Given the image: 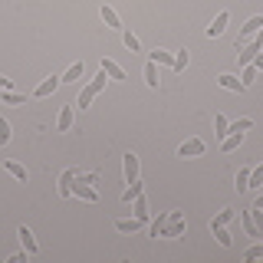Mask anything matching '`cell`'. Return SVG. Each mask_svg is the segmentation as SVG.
<instances>
[{"instance_id": "cell-7", "label": "cell", "mask_w": 263, "mask_h": 263, "mask_svg": "<svg viewBox=\"0 0 263 263\" xmlns=\"http://www.w3.org/2000/svg\"><path fill=\"white\" fill-rule=\"evenodd\" d=\"M56 89H60V76H46L36 89H33V96H36V99H46V96H53Z\"/></svg>"}, {"instance_id": "cell-39", "label": "cell", "mask_w": 263, "mask_h": 263, "mask_svg": "<svg viewBox=\"0 0 263 263\" xmlns=\"http://www.w3.org/2000/svg\"><path fill=\"white\" fill-rule=\"evenodd\" d=\"M27 257H30V253L20 250V253H13V257H7V263H27Z\"/></svg>"}, {"instance_id": "cell-21", "label": "cell", "mask_w": 263, "mask_h": 263, "mask_svg": "<svg viewBox=\"0 0 263 263\" xmlns=\"http://www.w3.org/2000/svg\"><path fill=\"white\" fill-rule=\"evenodd\" d=\"M102 69L109 72V79H125V69H122L115 60H102Z\"/></svg>"}, {"instance_id": "cell-1", "label": "cell", "mask_w": 263, "mask_h": 263, "mask_svg": "<svg viewBox=\"0 0 263 263\" xmlns=\"http://www.w3.org/2000/svg\"><path fill=\"white\" fill-rule=\"evenodd\" d=\"M184 230H187V224H184V214H181V211H171L168 224L161 227V234H158V237H168V240H175V237H181Z\"/></svg>"}, {"instance_id": "cell-37", "label": "cell", "mask_w": 263, "mask_h": 263, "mask_svg": "<svg viewBox=\"0 0 263 263\" xmlns=\"http://www.w3.org/2000/svg\"><path fill=\"white\" fill-rule=\"evenodd\" d=\"M260 257H263V243H253L250 250L243 253V263H250V260H260Z\"/></svg>"}, {"instance_id": "cell-31", "label": "cell", "mask_w": 263, "mask_h": 263, "mask_svg": "<svg viewBox=\"0 0 263 263\" xmlns=\"http://www.w3.org/2000/svg\"><path fill=\"white\" fill-rule=\"evenodd\" d=\"M122 40H125V49H128V53H138V49H142V43H138V36H135L132 30L122 33Z\"/></svg>"}, {"instance_id": "cell-38", "label": "cell", "mask_w": 263, "mask_h": 263, "mask_svg": "<svg viewBox=\"0 0 263 263\" xmlns=\"http://www.w3.org/2000/svg\"><path fill=\"white\" fill-rule=\"evenodd\" d=\"M7 142H10V122L0 119V145H7Z\"/></svg>"}, {"instance_id": "cell-22", "label": "cell", "mask_w": 263, "mask_h": 263, "mask_svg": "<svg viewBox=\"0 0 263 263\" xmlns=\"http://www.w3.org/2000/svg\"><path fill=\"white\" fill-rule=\"evenodd\" d=\"M148 60H152L155 66H158V63L171 66V63H175V53H168V49H152V56H148Z\"/></svg>"}, {"instance_id": "cell-14", "label": "cell", "mask_w": 263, "mask_h": 263, "mask_svg": "<svg viewBox=\"0 0 263 263\" xmlns=\"http://www.w3.org/2000/svg\"><path fill=\"white\" fill-rule=\"evenodd\" d=\"M217 82H220L224 89H230V92H243V82L237 79L234 72H224V76H217Z\"/></svg>"}, {"instance_id": "cell-36", "label": "cell", "mask_w": 263, "mask_h": 263, "mask_svg": "<svg viewBox=\"0 0 263 263\" xmlns=\"http://www.w3.org/2000/svg\"><path fill=\"white\" fill-rule=\"evenodd\" d=\"M105 82H109V72H105V69H99V76H96L92 82H89V86H92L96 92H102V89H105Z\"/></svg>"}, {"instance_id": "cell-34", "label": "cell", "mask_w": 263, "mask_h": 263, "mask_svg": "<svg viewBox=\"0 0 263 263\" xmlns=\"http://www.w3.org/2000/svg\"><path fill=\"white\" fill-rule=\"evenodd\" d=\"M168 217H171V211H168V214H158V217L152 220V237H158V234H161V227L168 224Z\"/></svg>"}, {"instance_id": "cell-6", "label": "cell", "mask_w": 263, "mask_h": 263, "mask_svg": "<svg viewBox=\"0 0 263 263\" xmlns=\"http://www.w3.org/2000/svg\"><path fill=\"white\" fill-rule=\"evenodd\" d=\"M260 43H257V40H253V43L250 46H243V49H237V66H240V69H243V66H250L253 60H257V53H260Z\"/></svg>"}, {"instance_id": "cell-13", "label": "cell", "mask_w": 263, "mask_h": 263, "mask_svg": "<svg viewBox=\"0 0 263 263\" xmlns=\"http://www.w3.org/2000/svg\"><path fill=\"white\" fill-rule=\"evenodd\" d=\"M145 227V220H138V217H132V220H115V230L119 234H135V230H142Z\"/></svg>"}, {"instance_id": "cell-30", "label": "cell", "mask_w": 263, "mask_h": 263, "mask_svg": "<svg viewBox=\"0 0 263 263\" xmlns=\"http://www.w3.org/2000/svg\"><path fill=\"white\" fill-rule=\"evenodd\" d=\"M260 27H263V16H250V20L243 23V30H240V33H243V36H253V33H257Z\"/></svg>"}, {"instance_id": "cell-29", "label": "cell", "mask_w": 263, "mask_h": 263, "mask_svg": "<svg viewBox=\"0 0 263 263\" xmlns=\"http://www.w3.org/2000/svg\"><path fill=\"white\" fill-rule=\"evenodd\" d=\"M211 230H214V237H217V243H220V247H230V243H234V237L227 234V227H224V224H217V227H211Z\"/></svg>"}, {"instance_id": "cell-35", "label": "cell", "mask_w": 263, "mask_h": 263, "mask_svg": "<svg viewBox=\"0 0 263 263\" xmlns=\"http://www.w3.org/2000/svg\"><path fill=\"white\" fill-rule=\"evenodd\" d=\"M250 128H253V119H247V115L237 119V122H230V132H250Z\"/></svg>"}, {"instance_id": "cell-12", "label": "cell", "mask_w": 263, "mask_h": 263, "mask_svg": "<svg viewBox=\"0 0 263 263\" xmlns=\"http://www.w3.org/2000/svg\"><path fill=\"white\" fill-rule=\"evenodd\" d=\"M132 211H135V217H138V220H145V224H148L152 211H148V201H145V194H138L135 201H132Z\"/></svg>"}, {"instance_id": "cell-27", "label": "cell", "mask_w": 263, "mask_h": 263, "mask_svg": "<svg viewBox=\"0 0 263 263\" xmlns=\"http://www.w3.org/2000/svg\"><path fill=\"white\" fill-rule=\"evenodd\" d=\"M234 187H237L240 194L250 191V168H240V171H237V184H234Z\"/></svg>"}, {"instance_id": "cell-17", "label": "cell", "mask_w": 263, "mask_h": 263, "mask_svg": "<svg viewBox=\"0 0 263 263\" xmlns=\"http://www.w3.org/2000/svg\"><path fill=\"white\" fill-rule=\"evenodd\" d=\"M214 135H217V138H227L230 135V122H227V115H214Z\"/></svg>"}, {"instance_id": "cell-11", "label": "cell", "mask_w": 263, "mask_h": 263, "mask_svg": "<svg viewBox=\"0 0 263 263\" xmlns=\"http://www.w3.org/2000/svg\"><path fill=\"white\" fill-rule=\"evenodd\" d=\"M243 145V132H230L227 138H220V152H237Z\"/></svg>"}, {"instance_id": "cell-10", "label": "cell", "mask_w": 263, "mask_h": 263, "mask_svg": "<svg viewBox=\"0 0 263 263\" xmlns=\"http://www.w3.org/2000/svg\"><path fill=\"white\" fill-rule=\"evenodd\" d=\"M240 220H243V230H247V237H253V240H260L263 237V230L253 224V214L250 211H240Z\"/></svg>"}, {"instance_id": "cell-15", "label": "cell", "mask_w": 263, "mask_h": 263, "mask_svg": "<svg viewBox=\"0 0 263 263\" xmlns=\"http://www.w3.org/2000/svg\"><path fill=\"white\" fill-rule=\"evenodd\" d=\"M102 20H105V27H112V30H122V16L115 13L109 4H102Z\"/></svg>"}, {"instance_id": "cell-9", "label": "cell", "mask_w": 263, "mask_h": 263, "mask_svg": "<svg viewBox=\"0 0 263 263\" xmlns=\"http://www.w3.org/2000/svg\"><path fill=\"white\" fill-rule=\"evenodd\" d=\"M122 168H125V184H132V181H138V155H125L122 158Z\"/></svg>"}, {"instance_id": "cell-2", "label": "cell", "mask_w": 263, "mask_h": 263, "mask_svg": "<svg viewBox=\"0 0 263 263\" xmlns=\"http://www.w3.org/2000/svg\"><path fill=\"white\" fill-rule=\"evenodd\" d=\"M204 138H187V142H181V148H178V158H201L204 155Z\"/></svg>"}, {"instance_id": "cell-3", "label": "cell", "mask_w": 263, "mask_h": 263, "mask_svg": "<svg viewBox=\"0 0 263 263\" xmlns=\"http://www.w3.org/2000/svg\"><path fill=\"white\" fill-rule=\"evenodd\" d=\"M72 194L82 197V201H89V204H96V201H99V191H96V187L89 184V181H79L76 175H72Z\"/></svg>"}, {"instance_id": "cell-25", "label": "cell", "mask_w": 263, "mask_h": 263, "mask_svg": "<svg viewBox=\"0 0 263 263\" xmlns=\"http://www.w3.org/2000/svg\"><path fill=\"white\" fill-rule=\"evenodd\" d=\"M0 102H4V105H23V102H27V96H20V92H13V89H7V92H0Z\"/></svg>"}, {"instance_id": "cell-18", "label": "cell", "mask_w": 263, "mask_h": 263, "mask_svg": "<svg viewBox=\"0 0 263 263\" xmlns=\"http://www.w3.org/2000/svg\"><path fill=\"white\" fill-rule=\"evenodd\" d=\"M4 168L10 171V175H13L16 181H23V184H27V178H30V175H27V168H23L20 161H10V158H7V161H4Z\"/></svg>"}, {"instance_id": "cell-33", "label": "cell", "mask_w": 263, "mask_h": 263, "mask_svg": "<svg viewBox=\"0 0 263 263\" xmlns=\"http://www.w3.org/2000/svg\"><path fill=\"white\" fill-rule=\"evenodd\" d=\"M250 187H263V161L257 168H250Z\"/></svg>"}, {"instance_id": "cell-28", "label": "cell", "mask_w": 263, "mask_h": 263, "mask_svg": "<svg viewBox=\"0 0 263 263\" xmlns=\"http://www.w3.org/2000/svg\"><path fill=\"white\" fill-rule=\"evenodd\" d=\"M234 214H237L234 208H224V211L217 214V217H211V227H217V224H224V227H227L230 220H234Z\"/></svg>"}, {"instance_id": "cell-16", "label": "cell", "mask_w": 263, "mask_h": 263, "mask_svg": "<svg viewBox=\"0 0 263 263\" xmlns=\"http://www.w3.org/2000/svg\"><path fill=\"white\" fill-rule=\"evenodd\" d=\"M142 76H145V86L148 89H158V66H155L152 60L145 63V72H142Z\"/></svg>"}, {"instance_id": "cell-41", "label": "cell", "mask_w": 263, "mask_h": 263, "mask_svg": "<svg viewBox=\"0 0 263 263\" xmlns=\"http://www.w3.org/2000/svg\"><path fill=\"white\" fill-rule=\"evenodd\" d=\"M253 66H257V69L263 72V53H257V60H253Z\"/></svg>"}, {"instance_id": "cell-32", "label": "cell", "mask_w": 263, "mask_h": 263, "mask_svg": "<svg viewBox=\"0 0 263 263\" xmlns=\"http://www.w3.org/2000/svg\"><path fill=\"white\" fill-rule=\"evenodd\" d=\"M187 60H191V56H187V49H181V53H175V63H171V69H175V72H184Z\"/></svg>"}, {"instance_id": "cell-40", "label": "cell", "mask_w": 263, "mask_h": 263, "mask_svg": "<svg viewBox=\"0 0 263 263\" xmlns=\"http://www.w3.org/2000/svg\"><path fill=\"white\" fill-rule=\"evenodd\" d=\"M10 86H13L10 79H7V76H0V92H7V89H10Z\"/></svg>"}, {"instance_id": "cell-20", "label": "cell", "mask_w": 263, "mask_h": 263, "mask_svg": "<svg viewBox=\"0 0 263 263\" xmlns=\"http://www.w3.org/2000/svg\"><path fill=\"white\" fill-rule=\"evenodd\" d=\"M257 76H260V69H257V66H243V69H240V82H243V89H250L253 86V82H257Z\"/></svg>"}, {"instance_id": "cell-5", "label": "cell", "mask_w": 263, "mask_h": 263, "mask_svg": "<svg viewBox=\"0 0 263 263\" xmlns=\"http://www.w3.org/2000/svg\"><path fill=\"white\" fill-rule=\"evenodd\" d=\"M72 119H76V102H69V105H63V109H60L56 132H69V128H72Z\"/></svg>"}, {"instance_id": "cell-23", "label": "cell", "mask_w": 263, "mask_h": 263, "mask_svg": "<svg viewBox=\"0 0 263 263\" xmlns=\"http://www.w3.org/2000/svg\"><path fill=\"white\" fill-rule=\"evenodd\" d=\"M142 191H145V187H142V181H132V184L125 187V191H122V201H125V204H132V201H135V197L142 194Z\"/></svg>"}, {"instance_id": "cell-24", "label": "cell", "mask_w": 263, "mask_h": 263, "mask_svg": "<svg viewBox=\"0 0 263 263\" xmlns=\"http://www.w3.org/2000/svg\"><path fill=\"white\" fill-rule=\"evenodd\" d=\"M79 79H82V60H79V63H72L69 69L63 72V79H60V82H79Z\"/></svg>"}, {"instance_id": "cell-42", "label": "cell", "mask_w": 263, "mask_h": 263, "mask_svg": "<svg viewBox=\"0 0 263 263\" xmlns=\"http://www.w3.org/2000/svg\"><path fill=\"white\" fill-rule=\"evenodd\" d=\"M253 208H260V211H263V194H257V201H253Z\"/></svg>"}, {"instance_id": "cell-8", "label": "cell", "mask_w": 263, "mask_h": 263, "mask_svg": "<svg viewBox=\"0 0 263 263\" xmlns=\"http://www.w3.org/2000/svg\"><path fill=\"white\" fill-rule=\"evenodd\" d=\"M227 23H230V13H227V10H220L217 16H214V23H211V27H208V36H211V40H217L220 33L227 30Z\"/></svg>"}, {"instance_id": "cell-26", "label": "cell", "mask_w": 263, "mask_h": 263, "mask_svg": "<svg viewBox=\"0 0 263 263\" xmlns=\"http://www.w3.org/2000/svg\"><path fill=\"white\" fill-rule=\"evenodd\" d=\"M72 175H76V171L69 168V171H63V178H60V194H63V197L72 194Z\"/></svg>"}, {"instance_id": "cell-4", "label": "cell", "mask_w": 263, "mask_h": 263, "mask_svg": "<svg viewBox=\"0 0 263 263\" xmlns=\"http://www.w3.org/2000/svg\"><path fill=\"white\" fill-rule=\"evenodd\" d=\"M16 237H20V243H23V250H27V253H30V257H36V253H40V243H36V237H33V230H30L27 224H23L20 230H16Z\"/></svg>"}, {"instance_id": "cell-19", "label": "cell", "mask_w": 263, "mask_h": 263, "mask_svg": "<svg viewBox=\"0 0 263 263\" xmlns=\"http://www.w3.org/2000/svg\"><path fill=\"white\" fill-rule=\"evenodd\" d=\"M96 96H99V92H96L92 86H82V89H79V99H76V105H79V109H89Z\"/></svg>"}]
</instances>
